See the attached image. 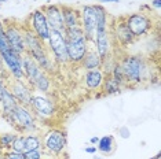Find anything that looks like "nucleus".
Wrapping results in <instances>:
<instances>
[{
  "mask_svg": "<svg viewBox=\"0 0 161 159\" xmlns=\"http://www.w3.org/2000/svg\"><path fill=\"white\" fill-rule=\"evenodd\" d=\"M46 2H47V3H50V0H46Z\"/></svg>",
  "mask_w": 161,
  "mask_h": 159,
  "instance_id": "e433bc0d",
  "label": "nucleus"
},
{
  "mask_svg": "<svg viewBox=\"0 0 161 159\" xmlns=\"http://www.w3.org/2000/svg\"><path fill=\"white\" fill-rule=\"evenodd\" d=\"M37 114L42 117H53L55 114V106L53 102H50L44 96H35L32 95L31 104H29Z\"/></svg>",
  "mask_w": 161,
  "mask_h": 159,
  "instance_id": "4468645a",
  "label": "nucleus"
},
{
  "mask_svg": "<svg viewBox=\"0 0 161 159\" xmlns=\"http://www.w3.org/2000/svg\"><path fill=\"white\" fill-rule=\"evenodd\" d=\"M6 2V0H0V3H4Z\"/></svg>",
  "mask_w": 161,
  "mask_h": 159,
  "instance_id": "c9c22d12",
  "label": "nucleus"
},
{
  "mask_svg": "<svg viewBox=\"0 0 161 159\" xmlns=\"http://www.w3.org/2000/svg\"><path fill=\"white\" fill-rule=\"evenodd\" d=\"M152 6L156 7L157 10H160V7H161V0H153V2H152Z\"/></svg>",
  "mask_w": 161,
  "mask_h": 159,
  "instance_id": "c756f323",
  "label": "nucleus"
},
{
  "mask_svg": "<svg viewBox=\"0 0 161 159\" xmlns=\"http://www.w3.org/2000/svg\"><path fill=\"white\" fill-rule=\"evenodd\" d=\"M64 34H65V38H66V40H73V41H83V40H87L86 34H84V30L81 28V25L75 26V28L65 29Z\"/></svg>",
  "mask_w": 161,
  "mask_h": 159,
  "instance_id": "aec40b11",
  "label": "nucleus"
},
{
  "mask_svg": "<svg viewBox=\"0 0 161 159\" xmlns=\"http://www.w3.org/2000/svg\"><path fill=\"white\" fill-rule=\"evenodd\" d=\"M0 159H6V156H4V154H2V152H0Z\"/></svg>",
  "mask_w": 161,
  "mask_h": 159,
  "instance_id": "72a5a7b5",
  "label": "nucleus"
},
{
  "mask_svg": "<svg viewBox=\"0 0 161 159\" xmlns=\"http://www.w3.org/2000/svg\"><path fill=\"white\" fill-rule=\"evenodd\" d=\"M66 40V38H65ZM66 51L68 58L70 63H81L86 54L88 52V41H73V40H66Z\"/></svg>",
  "mask_w": 161,
  "mask_h": 159,
  "instance_id": "f8f14e48",
  "label": "nucleus"
},
{
  "mask_svg": "<svg viewBox=\"0 0 161 159\" xmlns=\"http://www.w3.org/2000/svg\"><path fill=\"white\" fill-rule=\"evenodd\" d=\"M101 3H119V0H101Z\"/></svg>",
  "mask_w": 161,
  "mask_h": 159,
  "instance_id": "473e14b6",
  "label": "nucleus"
},
{
  "mask_svg": "<svg viewBox=\"0 0 161 159\" xmlns=\"http://www.w3.org/2000/svg\"><path fill=\"white\" fill-rule=\"evenodd\" d=\"M110 36L124 47L132 44L135 41L134 34L130 32V29H128L127 23H125V17L114 21V23H113L110 28Z\"/></svg>",
  "mask_w": 161,
  "mask_h": 159,
  "instance_id": "1a4fd4ad",
  "label": "nucleus"
},
{
  "mask_svg": "<svg viewBox=\"0 0 161 159\" xmlns=\"http://www.w3.org/2000/svg\"><path fill=\"white\" fill-rule=\"evenodd\" d=\"M102 89H103L105 95H114V93H119L121 91V86H120L117 82L113 80V77L110 74L103 77V82H102Z\"/></svg>",
  "mask_w": 161,
  "mask_h": 159,
  "instance_id": "6ab92c4d",
  "label": "nucleus"
},
{
  "mask_svg": "<svg viewBox=\"0 0 161 159\" xmlns=\"http://www.w3.org/2000/svg\"><path fill=\"white\" fill-rule=\"evenodd\" d=\"M121 70L125 77L127 85L139 84L143 80V73L146 71L145 60L136 55H125L119 60Z\"/></svg>",
  "mask_w": 161,
  "mask_h": 159,
  "instance_id": "f257e3e1",
  "label": "nucleus"
},
{
  "mask_svg": "<svg viewBox=\"0 0 161 159\" xmlns=\"http://www.w3.org/2000/svg\"><path fill=\"white\" fill-rule=\"evenodd\" d=\"M0 78L4 81V84L7 81H10V78H13L11 75L8 74V71L6 70V67H4V64H3V60H2V58H0Z\"/></svg>",
  "mask_w": 161,
  "mask_h": 159,
  "instance_id": "a878e982",
  "label": "nucleus"
},
{
  "mask_svg": "<svg viewBox=\"0 0 161 159\" xmlns=\"http://www.w3.org/2000/svg\"><path fill=\"white\" fill-rule=\"evenodd\" d=\"M81 64L86 70H92V69H101L102 64V58L98 55L97 51H88L84 56V59L81 60Z\"/></svg>",
  "mask_w": 161,
  "mask_h": 159,
  "instance_id": "a211bd4d",
  "label": "nucleus"
},
{
  "mask_svg": "<svg viewBox=\"0 0 161 159\" xmlns=\"http://www.w3.org/2000/svg\"><path fill=\"white\" fill-rule=\"evenodd\" d=\"M43 13L46 15V19L48 22V26L51 30H58V32H65L64 21H62V14H61V7L58 4H46L42 7Z\"/></svg>",
  "mask_w": 161,
  "mask_h": 159,
  "instance_id": "9d476101",
  "label": "nucleus"
},
{
  "mask_svg": "<svg viewBox=\"0 0 161 159\" xmlns=\"http://www.w3.org/2000/svg\"><path fill=\"white\" fill-rule=\"evenodd\" d=\"M6 85L19 104H22V106H25V107L31 104L32 91H31V88L24 82V80L10 78V81H7Z\"/></svg>",
  "mask_w": 161,
  "mask_h": 159,
  "instance_id": "6e6552de",
  "label": "nucleus"
},
{
  "mask_svg": "<svg viewBox=\"0 0 161 159\" xmlns=\"http://www.w3.org/2000/svg\"><path fill=\"white\" fill-rule=\"evenodd\" d=\"M110 75L113 77V80L119 84L120 86H125L127 85V81H125V77H124V73H123V70H121V66H120V63H119V60L116 62V64L113 66L112 69V73Z\"/></svg>",
  "mask_w": 161,
  "mask_h": 159,
  "instance_id": "5701e85b",
  "label": "nucleus"
},
{
  "mask_svg": "<svg viewBox=\"0 0 161 159\" xmlns=\"http://www.w3.org/2000/svg\"><path fill=\"white\" fill-rule=\"evenodd\" d=\"M154 159H160V154H157V155H156V158H154Z\"/></svg>",
  "mask_w": 161,
  "mask_h": 159,
  "instance_id": "f704fd0d",
  "label": "nucleus"
},
{
  "mask_svg": "<svg viewBox=\"0 0 161 159\" xmlns=\"http://www.w3.org/2000/svg\"><path fill=\"white\" fill-rule=\"evenodd\" d=\"M84 81H86L87 88L99 89V88H102V82H103V73H102L101 69L87 70L86 75H84Z\"/></svg>",
  "mask_w": 161,
  "mask_h": 159,
  "instance_id": "f3484780",
  "label": "nucleus"
},
{
  "mask_svg": "<svg viewBox=\"0 0 161 159\" xmlns=\"http://www.w3.org/2000/svg\"><path fill=\"white\" fill-rule=\"evenodd\" d=\"M4 23V32H6V40L8 45L11 47L14 52L18 55H24L26 54V48H25V41H24V30L22 26L18 25L14 21H6Z\"/></svg>",
  "mask_w": 161,
  "mask_h": 159,
  "instance_id": "f03ea898",
  "label": "nucleus"
},
{
  "mask_svg": "<svg viewBox=\"0 0 161 159\" xmlns=\"http://www.w3.org/2000/svg\"><path fill=\"white\" fill-rule=\"evenodd\" d=\"M29 19H31V28H32V30H33V33L37 36L43 43L47 44V40H48V37H50L51 29L48 26V22H47L43 10L42 8L35 10V11L31 14Z\"/></svg>",
  "mask_w": 161,
  "mask_h": 159,
  "instance_id": "0eeeda50",
  "label": "nucleus"
},
{
  "mask_svg": "<svg viewBox=\"0 0 161 159\" xmlns=\"http://www.w3.org/2000/svg\"><path fill=\"white\" fill-rule=\"evenodd\" d=\"M47 44L51 54L55 58V62L61 64H66L69 62L68 51H66V40L65 34L58 30H50V37L47 40Z\"/></svg>",
  "mask_w": 161,
  "mask_h": 159,
  "instance_id": "7ed1b4c3",
  "label": "nucleus"
},
{
  "mask_svg": "<svg viewBox=\"0 0 161 159\" xmlns=\"http://www.w3.org/2000/svg\"><path fill=\"white\" fill-rule=\"evenodd\" d=\"M22 70H24V75L25 78L29 81V84L33 86L35 81L42 75L44 71L40 69V66L33 60V58L28 54L22 55Z\"/></svg>",
  "mask_w": 161,
  "mask_h": 159,
  "instance_id": "ddd939ff",
  "label": "nucleus"
},
{
  "mask_svg": "<svg viewBox=\"0 0 161 159\" xmlns=\"http://www.w3.org/2000/svg\"><path fill=\"white\" fill-rule=\"evenodd\" d=\"M125 23L135 38L145 36L153 28L152 19L147 15H145L143 13H135V14H131V15L125 17Z\"/></svg>",
  "mask_w": 161,
  "mask_h": 159,
  "instance_id": "39448f33",
  "label": "nucleus"
},
{
  "mask_svg": "<svg viewBox=\"0 0 161 159\" xmlns=\"http://www.w3.org/2000/svg\"><path fill=\"white\" fill-rule=\"evenodd\" d=\"M6 159H24V154L19 152H14V151H8V152L4 154Z\"/></svg>",
  "mask_w": 161,
  "mask_h": 159,
  "instance_id": "cd10ccee",
  "label": "nucleus"
},
{
  "mask_svg": "<svg viewBox=\"0 0 161 159\" xmlns=\"http://www.w3.org/2000/svg\"><path fill=\"white\" fill-rule=\"evenodd\" d=\"M42 156H43V152L40 150L29 151V152L24 154V159H42Z\"/></svg>",
  "mask_w": 161,
  "mask_h": 159,
  "instance_id": "bb28decb",
  "label": "nucleus"
},
{
  "mask_svg": "<svg viewBox=\"0 0 161 159\" xmlns=\"http://www.w3.org/2000/svg\"><path fill=\"white\" fill-rule=\"evenodd\" d=\"M40 147H42V141H40V139L37 136H33V135L25 136V152L40 150Z\"/></svg>",
  "mask_w": 161,
  "mask_h": 159,
  "instance_id": "4be33fe9",
  "label": "nucleus"
},
{
  "mask_svg": "<svg viewBox=\"0 0 161 159\" xmlns=\"http://www.w3.org/2000/svg\"><path fill=\"white\" fill-rule=\"evenodd\" d=\"M15 139H17V135H14V133H3V135H0V150L10 151Z\"/></svg>",
  "mask_w": 161,
  "mask_h": 159,
  "instance_id": "b1692460",
  "label": "nucleus"
},
{
  "mask_svg": "<svg viewBox=\"0 0 161 159\" xmlns=\"http://www.w3.org/2000/svg\"><path fill=\"white\" fill-rule=\"evenodd\" d=\"M17 99L13 96V93L10 92V89L7 88V85L3 88L2 97H0V106H2V113L4 114L6 118H10L13 114V111L15 110V107L18 106Z\"/></svg>",
  "mask_w": 161,
  "mask_h": 159,
  "instance_id": "dca6fc26",
  "label": "nucleus"
},
{
  "mask_svg": "<svg viewBox=\"0 0 161 159\" xmlns=\"http://www.w3.org/2000/svg\"><path fill=\"white\" fill-rule=\"evenodd\" d=\"M61 7V14H62V21H64L65 29L75 28L80 25V11L76 10L72 6H65L62 4Z\"/></svg>",
  "mask_w": 161,
  "mask_h": 159,
  "instance_id": "2eb2a0df",
  "label": "nucleus"
},
{
  "mask_svg": "<svg viewBox=\"0 0 161 159\" xmlns=\"http://www.w3.org/2000/svg\"><path fill=\"white\" fill-rule=\"evenodd\" d=\"M6 86V84H4V81H3L2 78H0V97H2V92H3V88Z\"/></svg>",
  "mask_w": 161,
  "mask_h": 159,
  "instance_id": "7c9ffc66",
  "label": "nucleus"
},
{
  "mask_svg": "<svg viewBox=\"0 0 161 159\" xmlns=\"http://www.w3.org/2000/svg\"><path fill=\"white\" fill-rule=\"evenodd\" d=\"M11 151L19 152V154L25 152V136H17V139L14 140V143L11 146Z\"/></svg>",
  "mask_w": 161,
  "mask_h": 159,
  "instance_id": "393cba45",
  "label": "nucleus"
},
{
  "mask_svg": "<svg viewBox=\"0 0 161 159\" xmlns=\"http://www.w3.org/2000/svg\"><path fill=\"white\" fill-rule=\"evenodd\" d=\"M98 141H99V137H97V136L91 137V143L92 144H98Z\"/></svg>",
  "mask_w": 161,
  "mask_h": 159,
  "instance_id": "2f4dec72",
  "label": "nucleus"
},
{
  "mask_svg": "<svg viewBox=\"0 0 161 159\" xmlns=\"http://www.w3.org/2000/svg\"><path fill=\"white\" fill-rule=\"evenodd\" d=\"M86 152H87V154H95V152H97V146L86 147Z\"/></svg>",
  "mask_w": 161,
  "mask_h": 159,
  "instance_id": "c85d7f7f",
  "label": "nucleus"
},
{
  "mask_svg": "<svg viewBox=\"0 0 161 159\" xmlns=\"http://www.w3.org/2000/svg\"><path fill=\"white\" fill-rule=\"evenodd\" d=\"M8 119L11 121L13 125H15L22 132H32L36 129V122H35L33 115L22 104H18Z\"/></svg>",
  "mask_w": 161,
  "mask_h": 159,
  "instance_id": "423d86ee",
  "label": "nucleus"
},
{
  "mask_svg": "<svg viewBox=\"0 0 161 159\" xmlns=\"http://www.w3.org/2000/svg\"><path fill=\"white\" fill-rule=\"evenodd\" d=\"M44 146L47 150H50L53 154H61L62 150L66 147V136L64 132L53 129L47 132L44 136Z\"/></svg>",
  "mask_w": 161,
  "mask_h": 159,
  "instance_id": "9b49d317",
  "label": "nucleus"
},
{
  "mask_svg": "<svg viewBox=\"0 0 161 159\" xmlns=\"http://www.w3.org/2000/svg\"><path fill=\"white\" fill-rule=\"evenodd\" d=\"M80 25H81L87 41L94 43L95 34H97V11L95 6L87 4L81 8L80 13Z\"/></svg>",
  "mask_w": 161,
  "mask_h": 159,
  "instance_id": "20e7f679",
  "label": "nucleus"
},
{
  "mask_svg": "<svg viewBox=\"0 0 161 159\" xmlns=\"http://www.w3.org/2000/svg\"><path fill=\"white\" fill-rule=\"evenodd\" d=\"M113 148H114V141H113L112 136H103L98 141V150L103 154H112Z\"/></svg>",
  "mask_w": 161,
  "mask_h": 159,
  "instance_id": "412c9836",
  "label": "nucleus"
}]
</instances>
